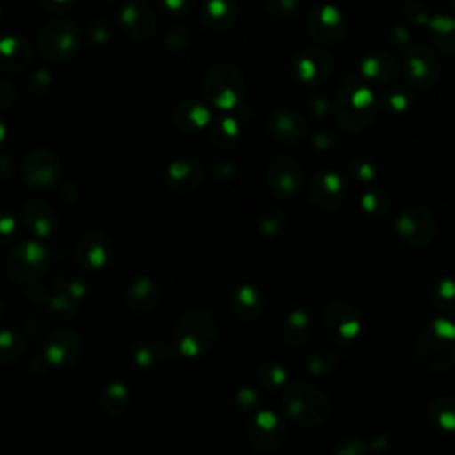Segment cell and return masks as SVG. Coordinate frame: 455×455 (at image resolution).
I'll return each mask as SVG.
<instances>
[{"mask_svg":"<svg viewBox=\"0 0 455 455\" xmlns=\"http://www.w3.org/2000/svg\"><path fill=\"white\" fill-rule=\"evenodd\" d=\"M416 363L430 373L448 371L455 366V323L437 318L425 325L414 343Z\"/></svg>","mask_w":455,"mask_h":455,"instance_id":"cell-1","label":"cell"},{"mask_svg":"<svg viewBox=\"0 0 455 455\" xmlns=\"http://www.w3.org/2000/svg\"><path fill=\"white\" fill-rule=\"evenodd\" d=\"M281 405L284 416L304 428L322 427L332 412L329 396L309 382L288 384L283 391Z\"/></svg>","mask_w":455,"mask_h":455,"instance_id":"cell-2","label":"cell"},{"mask_svg":"<svg viewBox=\"0 0 455 455\" xmlns=\"http://www.w3.org/2000/svg\"><path fill=\"white\" fill-rule=\"evenodd\" d=\"M219 336V323L208 309H190L178 320L172 341L185 359H196L212 350Z\"/></svg>","mask_w":455,"mask_h":455,"instance_id":"cell-3","label":"cell"},{"mask_svg":"<svg viewBox=\"0 0 455 455\" xmlns=\"http://www.w3.org/2000/svg\"><path fill=\"white\" fill-rule=\"evenodd\" d=\"M206 101L220 112H231L238 107L245 92V82L240 69L229 62L215 64L203 82Z\"/></svg>","mask_w":455,"mask_h":455,"instance_id":"cell-4","label":"cell"},{"mask_svg":"<svg viewBox=\"0 0 455 455\" xmlns=\"http://www.w3.org/2000/svg\"><path fill=\"white\" fill-rule=\"evenodd\" d=\"M375 114V100L370 89L363 85L345 87L334 100V119L350 133L364 130Z\"/></svg>","mask_w":455,"mask_h":455,"instance_id":"cell-5","label":"cell"},{"mask_svg":"<svg viewBox=\"0 0 455 455\" xmlns=\"http://www.w3.org/2000/svg\"><path fill=\"white\" fill-rule=\"evenodd\" d=\"M5 267L16 284H32L48 267V251L39 238L21 240L11 247Z\"/></svg>","mask_w":455,"mask_h":455,"instance_id":"cell-6","label":"cell"},{"mask_svg":"<svg viewBox=\"0 0 455 455\" xmlns=\"http://www.w3.org/2000/svg\"><path fill=\"white\" fill-rule=\"evenodd\" d=\"M80 46L78 28L71 21L48 23L37 37L39 53L52 62L69 60Z\"/></svg>","mask_w":455,"mask_h":455,"instance_id":"cell-7","label":"cell"},{"mask_svg":"<svg viewBox=\"0 0 455 455\" xmlns=\"http://www.w3.org/2000/svg\"><path fill=\"white\" fill-rule=\"evenodd\" d=\"M249 443L259 453H275L279 451L288 439V428L281 416L274 411H256L249 421L247 428Z\"/></svg>","mask_w":455,"mask_h":455,"instance_id":"cell-8","label":"cell"},{"mask_svg":"<svg viewBox=\"0 0 455 455\" xmlns=\"http://www.w3.org/2000/svg\"><path fill=\"white\" fill-rule=\"evenodd\" d=\"M395 229L398 238L411 247H427L437 235L434 215L421 206L403 208L395 220Z\"/></svg>","mask_w":455,"mask_h":455,"instance_id":"cell-9","label":"cell"},{"mask_svg":"<svg viewBox=\"0 0 455 455\" xmlns=\"http://www.w3.org/2000/svg\"><path fill=\"white\" fill-rule=\"evenodd\" d=\"M323 329L338 345L354 343L361 332V318L357 309L343 299L331 300L323 311Z\"/></svg>","mask_w":455,"mask_h":455,"instance_id":"cell-10","label":"cell"},{"mask_svg":"<svg viewBox=\"0 0 455 455\" xmlns=\"http://www.w3.org/2000/svg\"><path fill=\"white\" fill-rule=\"evenodd\" d=\"M307 197L309 203L323 213L338 212L347 197V183L336 171H318L307 185Z\"/></svg>","mask_w":455,"mask_h":455,"instance_id":"cell-11","label":"cell"},{"mask_svg":"<svg viewBox=\"0 0 455 455\" xmlns=\"http://www.w3.org/2000/svg\"><path fill=\"white\" fill-rule=\"evenodd\" d=\"M21 174L30 188L44 192L57 185L60 178V162L52 151L32 149L23 158Z\"/></svg>","mask_w":455,"mask_h":455,"instance_id":"cell-12","label":"cell"},{"mask_svg":"<svg viewBox=\"0 0 455 455\" xmlns=\"http://www.w3.org/2000/svg\"><path fill=\"white\" fill-rule=\"evenodd\" d=\"M267 185L279 199H291L302 185L300 164L290 155H277L268 162Z\"/></svg>","mask_w":455,"mask_h":455,"instance_id":"cell-13","label":"cell"},{"mask_svg":"<svg viewBox=\"0 0 455 455\" xmlns=\"http://www.w3.org/2000/svg\"><path fill=\"white\" fill-rule=\"evenodd\" d=\"M82 354V339L80 336L71 329H57L53 331L43 350V359L46 366H52L55 370L69 368L73 366Z\"/></svg>","mask_w":455,"mask_h":455,"instance_id":"cell-14","label":"cell"},{"mask_svg":"<svg viewBox=\"0 0 455 455\" xmlns=\"http://www.w3.org/2000/svg\"><path fill=\"white\" fill-rule=\"evenodd\" d=\"M204 178V167L196 156H180L172 160L165 171V188L176 196L194 192Z\"/></svg>","mask_w":455,"mask_h":455,"instance_id":"cell-15","label":"cell"},{"mask_svg":"<svg viewBox=\"0 0 455 455\" xmlns=\"http://www.w3.org/2000/svg\"><path fill=\"white\" fill-rule=\"evenodd\" d=\"M75 258L84 270L101 272L110 263L112 242L100 231H87L76 242Z\"/></svg>","mask_w":455,"mask_h":455,"instance_id":"cell-16","label":"cell"},{"mask_svg":"<svg viewBox=\"0 0 455 455\" xmlns=\"http://www.w3.org/2000/svg\"><path fill=\"white\" fill-rule=\"evenodd\" d=\"M267 128L275 140H279L283 144H290V146L302 144L307 137L306 119L290 108L274 110L268 116Z\"/></svg>","mask_w":455,"mask_h":455,"instance_id":"cell-17","label":"cell"},{"mask_svg":"<svg viewBox=\"0 0 455 455\" xmlns=\"http://www.w3.org/2000/svg\"><path fill=\"white\" fill-rule=\"evenodd\" d=\"M162 302V288L160 284L148 277L139 275L135 277L124 290V304L130 311L139 315L153 313Z\"/></svg>","mask_w":455,"mask_h":455,"instance_id":"cell-18","label":"cell"},{"mask_svg":"<svg viewBox=\"0 0 455 455\" xmlns=\"http://www.w3.org/2000/svg\"><path fill=\"white\" fill-rule=\"evenodd\" d=\"M405 73L409 82L418 87V89H427L430 87L439 73L437 59L434 53L427 48L416 46L407 53L405 59Z\"/></svg>","mask_w":455,"mask_h":455,"instance_id":"cell-19","label":"cell"},{"mask_svg":"<svg viewBox=\"0 0 455 455\" xmlns=\"http://www.w3.org/2000/svg\"><path fill=\"white\" fill-rule=\"evenodd\" d=\"M210 119L212 112L208 105L199 100H183L174 107L171 114L172 126L183 133L203 132L210 124Z\"/></svg>","mask_w":455,"mask_h":455,"instance_id":"cell-20","label":"cell"},{"mask_svg":"<svg viewBox=\"0 0 455 455\" xmlns=\"http://www.w3.org/2000/svg\"><path fill=\"white\" fill-rule=\"evenodd\" d=\"M21 220L27 231L39 240L52 236L57 229L55 210L46 201H41V199H32L23 206Z\"/></svg>","mask_w":455,"mask_h":455,"instance_id":"cell-21","label":"cell"},{"mask_svg":"<svg viewBox=\"0 0 455 455\" xmlns=\"http://www.w3.org/2000/svg\"><path fill=\"white\" fill-rule=\"evenodd\" d=\"M265 300H263V293L259 291L258 286L243 283L238 284L229 299V307L231 313L235 315V318H238L240 322H254L259 318L261 311H263Z\"/></svg>","mask_w":455,"mask_h":455,"instance_id":"cell-22","label":"cell"},{"mask_svg":"<svg viewBox=\"0 0 455 455\" xmlns=\"http://www.w3.org/2000/svg\"><path fill=\"white\" fill-rule=\"evenodd\" d=\"M315 332V318L307 309H293L283 322L281 339L290 348L304 347Z\"/></svg>","mask_w":455,"mask_h":455,"instance_id":"cell-23","label":"cell"},{"mask_svg":"<svg viewBox=\"0 0 455 455\" xmlns=\"http://www.w3.org/2000/svg\"><path fill=\"white\" fill-rule=\"evenodd\" d=\"M34 57V46L27 37L5 36L0 39V69L18 73L25 69Z\"/></svg>","mask_w":455,"mask_h":455,"instance_id":"cell-24","label":"cell"},{"mask_svg":"<svg viewBox=\"0 0 455 455\" xmlns=\"http://www.w3.org/2000/svg\"><path fill=\"white\" fill-rule=\"evenodd\" d=\"M331 59L320 50H307L299 55L295 62L297 78L307 85H318L331 75Z\"/></svg>","mask_w":455,"mask_h":455,"instance_id":"cell-25","label":"cell"},{"mask_svg":"<svg viewBox=\"0 0 455 455\" xmlns=\"http://www.w3.org/2000/svg\"><path fill=\"white\" fill-rule=\"evenodd\" d=\"M121 23L124 30L137 39L151 37L156 27V20L153 11L140 0L128 4L121 12Z\"/></svg>","mask_w":455,"mask_h":455,"instance_id":"cell-26","label":"cell"},{"mask_svg":"<svg viewBox=\"0 0 455 455\" xmlns=\"http://www.w3.org/2000/svg\"><path fill=\"white\" fill-rule=\"evenodd\" d=\"M84 297L85 286L82 281H64L48 297V306L59 316H71L78 309V304Z\"/></svg>","mask_w":455,"mask_h":455,"instance_id":"cell-27","label":"cell"},{"mask_svg":"<svg viewBox=\"0 0 455 455\" xmlns=\"http://www.w3.org/2000/svg\"><path fill=\"white\" fill-rule=\"evenodd\" d=\"M130 402H132L130 389L121 380H112L105 384L98 395V405L101 412L112 418L124 414L130 407Z\"/></svg>","mask_w":455,"mask_h":455,"instance_id":"cell-28","label":"cell"},{"mask_svg":"<svg viewBox=\"0 0 455 455\" xmlns=\"http://www.w3.org/2000/svg\"><path fill=\"white\" fill-rule=\"evenodd\" d=\"M240 123L235 116H229V112H226V116H222L219 121L213 123L212 130H210V140L212 146L222 151H228L231 148L236 146L238 139H240Z\"/></svg>","mask_w":455,"mask_h":455,"instance_id":"cell-29","label":"cell"},{"mask_svg":"<svg viewBox=\"0 0 455 455\" xmlns=\"http://www.w3.org/2000/svg\"><path fill=\"white\" fill-rule=\"evenodd\" d=\"M427 416L441 432H455V398L437 396L428 402Z\"/></svg>","mask_w":455,"mask_h":455,"instance_id":"cell-30","label":"cell"},{"mask_svg":"<svg viewBox=\"0 0 455 455\" xmlns=\"http://www.w3.org/2000/svg\"><path fill=\"white\" fill-rule=\"evenodd\" d=\"M169 352L165 345L156 339H144L133 347L132 359L140 370H153L165 363Z\"/></svg>","mask_w":455,"mask_h":455,"instance_id":"cell-31","label":"cell"},{"mask_svg":"<svg viewBox=\"0 0 455 455\" xmlns=\"http://www.w3.org/2000/svg\"><path fill=\"white\" fill-rule=\"evenodd\" d=\"M27 350L25 338L14 329L0 331V364L18 363Z\"/></svg>","mask_w":455,"mask_h":455,"instance_id":"cell-32","label":"cell"},{"mask_svg":"<svg viewBox=\"0 0 455 455\" xmlns=\"http://www.w3.org/2000/svg\"><path fill=\"white\" fill-rule=\"evenodd\" d=\"M343 20L336 14H322V16H313L309 18V30L311 34L320 39V41H338L343 37L345 28H341Z\"/></svg>","mask_w":455,"mask_h":455,"instance_id":"cell-33","label":"cell"},{"mask_svg":"<svg viewBox=\"0 0 455 455\" xmlns=\"http://www.w3.org/2000/svg\"><path fill=\"white\" fill-rule=\"evenodd\" d=\"M235 21V7L226 0H212L204 9V23L213 30H224Z\"/></svg>","mask_w":455,"mask_h":455,"instance_id":"cell-34","label":"cell"},{"mask_svg":"<svg viewBox=\"0 0 455 455\" xmlns=\"http://www.w3.org/2000/svg\"><path fill=\"white\" fill-rule=\"evenodd\" d=\"M430 304H434L437 309H455V281L450 277H441L434 283H430L427 290Z\"/></svg>","mask_w":455,"mask_h":455,"instance_id":"cell-35","label":"cell"},{"mask_svg":"<svg viewBox=\"0 0 455 455\" xmlns=\"http://www.w3.org/2000/svg\"><path fill=\"white\" fill-rule=\"evenodd\" d=\"M256 380H258V384H261L267 389H275V387H281L286 384L288 371L279 363L267 361V363L259 364V368L256 370Z\"/></svg>","mask_w":455,"mask_h":455,"instance_id":"cell-36","label":"cell"},{"mask_svg":"<svg viewBox=\"0 0 455 455\" xmlns=\"http://www.w3.org/2000/svg\"><path fill=\"white\" fill-rule=\"evenodd\" d=\"M363 73L377 82L391 80L395 75V62L387 55L380 57H368L363 64Z\"/></svg>","mask_w":455,"mask_h":455,"instance_id":"cell-37","label":"cell"},{"mask_svg":"<svg viewBox=\"0 0 455 455\" xmlns=\"http://www.w3.org/2000/svg\"><path fill=\"white\" fill-rule=\"evenodd\" d=\"M338 357L336 352L331 348H318L315 352L309 354L307 361H306V368L309 373L313 375H323L327 371H331L336 364Z\"/></svg>","mask_w":455,"mask_h":455,"instance_id":"cell-38","label":"cell"},{"mask_svg":"<svg viewBox=\"0 0 455 455\" xmlns=\"http://www.w3.org/2000/svg\"><path fill=\"white\" fill-rule=\"evenodd\" d=\"M361 206L368 215H382L389 210V199L380 190L366 192L361 199Z\"/></svg>","mask_w":455,"mask_h":455,"instance_id":"cell-39","label":"cell"},{"mask_svg":"<svg viewBox=\"0 0 455 455\" xmlns=\"http://www.w3.org/2000/svg\"><path fill=\"white\" fill-rule=\"evenodd\" d=\"M233 402H235V407L243 412V414H254L258 403H259V395L256 393V389L249 387V386H242L236 389L235 396H233Z\"/></svg>","mask_w":455,"mask_h":455,"instance_id":"cell-40","label":"cell"},{"mask_svg":"<svg viewBox=\"0 0 455 455\" xmlns=\"http://www.w3.org/2000/svg\"><path fill=\"white\" fill-rule=\"evenodd\" d=\"M16 231H18L16 217L7 212H2L0 213V245L9 243L16 236Z\"/></svg>","mask_w":455,"mask_h":455,"instance_id":"cell-41","label":"cell"},{"mask_svg":"<svg viewBox=\"0 0 455 455\" xmlns=\"http://www.w3.org/2000/svg\"><path fill=\"white\" fill-rule=\"evenodd\" d=\"M283 228V215L279 210L267 212L259 219V231L265 235H275Z\"/></svg>","mask_w":455,"mask_h":455,"instance_id":"cell-42","label":"cell"},{"mask_svg":"<svg viewBox=\"0 0 455 455\" xmlns=\"http://www.w3.org/2000/svg\"><path fill=\"white\" fill-rule=\"evenodd\" d=\"M16 101V89L11 82L0 78V112L9 110Z\"/></svg>","mask_w":455,"mask_h":455,"instance_id":"cell-43","label":"cell"},{"mask_svg":"<svg viewBox=\"0 0 455 455\" xmlns=\"http://www.w3.org/2000/svg\"><path fill=\"white\" fill-rule=\"evenodd\" d=\"M364 451H366V444L361 439H343L338 443V450H336V453H341V455H355V453L359 455Z\"/></svg>","mask_w":455,"mask_h":455,"instance_id":"cell-44","label":"cell"},{"mask_svg":"<svg viewBox=\"0 0 455 455\" xmlns=\"http://www.w3.org/2000/svg\"><path fill=\"white\" fill-rule=\"evenodd\" d=\"M50 84H52V76L44 69H41L39 73H36L32 76V82H30L28 89H30L32 94H41V92L50 89Z\"/></svg>","mask_w":455,"mask_h":455,"instance_id":"cell-45","label":"cell"},{"mask_svg":"<svg viewBox=\"0 0 455 455\" xmlns=\"http://www.w3.org/2000/svg\"><path fill=\"white\" fill-rule=\"evenodd\" d=\"M194 0H162V4H165V7L172 12H185L190 9V4Z\"/></svg>","mask_w":455,"mask_h":455,"instance_id":"cell-46","label":"cell"},{"mask_svg":"<svg viewBox=\"0 0 455 455\" xmlns=\"http://www.w3.org/2000/svg\"><path fill=\"white\" fill-rule=\"evenodd\" d=\"M46 9L52 11H60V9H68V5L71 4V0H39Z\"/></svg>","mask_w":455,"mask_h":455,"instance_id":"cell-47","label":"cell"},{"mask_svg":"<svg viewBox=\"0 0 455 455\" xmlns=\"http://www.w3.org/2000/svg\"><path fill=\"white\" fill-rule=\"evenodd\" d=\"M7 140V124L0 119V148L5 144Z\"/></svg>","mask_w":455,"mask_h":455,"instance_id":"cell-48","label":"cell"},{"mask_svg":"<svg viewBox=\"0 0 455 455\" xmlns=\"http://www.w3.org/2000/svg\"><path fill=\"white\" fill-rule=\"evenodd\" d=\"M2 318H4V304L0 302V320H2Z\"/></svg>","mask_w":455,"mask_h":455,"instance_id":"cell-49","label":"cell"},{"mask_svg":"<svg viewBox=\"0 0 455 455\" xmlns=\"http://www.w3.org/2000/svg\"><path fill=\"white\" fill-rule=\"evenodd\" d=\"M0 275H2V267H0Z\"/></svg>","mask_w":455,"mask_h":455,"instance_id":"cell-50","label":"cell"}]
</instances>
